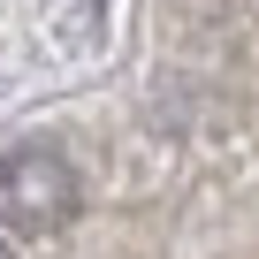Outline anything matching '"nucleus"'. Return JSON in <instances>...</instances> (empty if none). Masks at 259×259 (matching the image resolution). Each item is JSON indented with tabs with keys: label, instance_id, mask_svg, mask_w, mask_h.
Instances as JSON below:
<instances>
[{
	"label": "nucleus",
	"instance_id": "f257e3e1",
	"mask_svg": "<svg viewBox=\"0 0 259 259\" xmlns=\"http://www.w3.org/2000/svg\"><path fill=\"white\" fill-rule=\"evenodd\" d=\"M76 213V176L61 153L46 145H23L0 160V229H23V236H46Z\"/></svg>",
	"mask_w": 259,
	"mask_h": 259
},
{
	"label": "nucleus",
	"instance_id": "f03ea898",
	"mask_svg": "<svg viewBox=\"0 0 259 259\" xmlns=\"http://www.w3.org/2000/svg\"><path fill=\"white\" fill-rule=\"evenodd\" d=\"M0 259H16V251H8V244H0Z\"/></svg>",
	"mask_w": 259,
	"mask_h": 259
}]
</instances>
